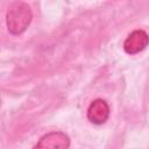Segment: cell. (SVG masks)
Segmentation results:
<instances>
[{
  "label": "cell",
  "mask_w": 149,
  "mask_h": 149,
  "mask_svg": "<svg viewBox=\"0 0 149 149\" xmlns=\"http://www.w3.org/2000/svg\"><path fill=\"white\" fill-rule=\"evenodd\" d=\"M33 19V13L28 3L15 1L9 5L6 12V26L12 35L22 34Z\"/></svg>",
  "instance_id": "cell-1"
},
{
  "label": "cell",
  "mask_w": 149,
  "mask_h": 149,
  "mask_svg": "<svg viewBox=\"0 0 149 149\" xmlns=\"http://www.w3.org/2000/svg\"><path fill=\"white\" fill-rule=\"evenodd\" d=\"M70 137L63 132H50L43 135L33 149H69Z\"/></svg>",
  "instance_id": "cell-2"
},
{
  "label": "cell",
  "mask_w": 149,
  "mask_h": 149,
  "mask_svg": "<svg viewBox=\"0 0 149 149\" xmlns=\"http://www.w3.org/2000/svg\"><path fill=\"white\" fill-rule=\"evenodd\" d=\"M148 44H149V35L142 29H136L132 31L128 35V37L125 40L123 49L127 54L135 55L144 50Z\"/></svg>",
  "instance_id": "cell-3"
},
{
  "label": "cell",
  "mask_w": 149,
  "mask_h": 149,
  "mask_svg": "<svg viewBox=\"0 0 149 149\" xmlns=\"http://www.w3.org/2000/svg\"><path fill=\"white\" fill-rule=\"evenodd\" d=\"M109 106L104 99H95L93 100L88 108H87V119L93 125H102L109 118Z\"/></svg>",
  "instance_id": "cell-4"
}]
</instances>
